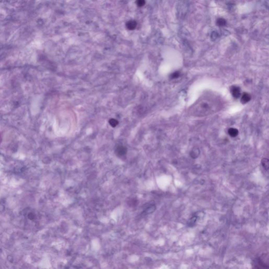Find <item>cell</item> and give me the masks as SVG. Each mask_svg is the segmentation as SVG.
<instances>
[{
	"instance_id": "13",
	"label": "cell",
	"mask_w": 269,
	"mask_h": 269,
	"mask_svg": "<svg viewBox=\"0 0 269 269\" xmlns=\"http://www.w3.org/2000/svg\"><path fill=\"white\" fill-rule=\"evenodd\" d=\"M137 5L139 6H143L145 5V1H143V0H140V1H138L137 2Z\"/></svg>"
},
{
	"instance_id": "2",
	"label": "cell",
	"mask_w": 269,
	"mask_h": 269,
	"mask_svg": "<svg viewBox=\"0 0 269 269\" xmlns=\"http://www.w3.org/2000/svg\"><path fill=\"white\" fill-rule=\"evenodd\" d=\"M268 268L267 264L263 262L262 259L260 258L257 260L254 269H268Z\"/></svg>"
},
{
	"instance_id": "8",
	"label": "cell",
	"mask_w": 269,
	"mask_h": 269,
	"mask_svg": "<svg viewBox=\"0 0 269 269\" xmlns=\"http://www.w3.org/2000/svg\"><path fill=\"white\" fill-rule=\"evenodd\" d=\"M228 134L232 137H236L239 134V131L235 128H230L228 130Z\"/></svg>"
},
{
	"instance_id": "10",
	"label": "cell",
	"mask_w": 269,
	"mask_h": 269,
	"mask_svg": "<svg viewBox=\"0 0 269 269\" xmlns=\"http://www.w3.org/2000/svg\"><path fill=\"white\" fill-rule=\"evenodd\" d=\"M109 124H110V125L112 127H116L118 125V122L117 121L116 119H114V118H112V119H110L109 120Z\"/></svg>"
},
{
	"instance_id": "6",
	"label": "cell",
	"mask_w": 269,
	"mask_h": 269,
	"mask_svg": "<svg viewBox=\"0 0 269 269\" xmlns=\"http://www.w3.org/2000/svg\"><path fill=\"white\" fill-rule=\"evenodd\" d=\"M137 26V23L135 21H129L126 23V27L129 30H134Z\"/></svg>"
},
{
	"instance_id": "7",
	"label": "cell",
	"mask_w": 269,
	"mask_h": 269,
	"mask_svg": "<svg viewBox=\"0 0 269 269\" xmlns=\"http://www.w3.org/2000/svg\"><path fill=\"white\" fill-rule=\"evenodd\" d=\"M250 100H251V96L248 93H244L241 97V101L242 104H244L247 103Z\"/></svg>"
},
{
	"instance_id": "1",
	"label": "cell",
	"mask_w": 269,
	"mask_h": 269,
	"mask_svg": "<svg viewBox=\"0 0 269 269\" xmlns=\"http://www.w3.org/2000/svg\"><path fill=\"white\" fill-rule=\"evenodd\" d=\"M220 101L214 96H205L197 101L190 109V113L194 116H205L216 112L220 107Z\"/></svg>"
},
{
	"instance_id": "12",
	"label": "cell",
	"mask_w": 269,
	"mask_h": 269,
	"mask_svg": "<svg viewBox=\"0 0 269 269\" xmlns=\"http://www.w3.org/2000/svg\"><path fill=\"white\" fill-rule=\"evenodd\" d=\"M179 75H180V73L178 72H176L172 74L171 77V78H173V79L177 78L179 76Z\"/></svg>"
},
{
	"instance_id": "9",
	"label": "cell",
	"mask_w": 269,
	"mask_h": 269,
	"mask_svg": "<svg viewBox=\"0 0 269 269\" xmlns=\"http://www.w3.org/2000/svg\"><path fill=\"white\" fill-rule=\"evenodd\" d=\"M261 163L263 167L266 171H268L269 169V160L267 158H263L261 161Z\"/></svg>"
},
{
	"instance_id": "3",
	"label": "cell",
	"mask_w": 269,
	"mask_h": 269,
	"mask_svg": "<svg viewBox=\"0 0 269 269\" xmlns=\"http://www.w3.org/2000/svg\"><path fill=\"white\" fill-rule=\"evenodd\" d=\"M231 92L232 96L235 98H238L241 95V90L240 88L236 86H233L231 87Z\"/></svg>"
},
{
	"instance_id": "11",
	"label": "cell",
	"mask_w": 269,
	"mask_h": 269,
	"mask_svg": "<svg viewBox=\"0 0 269 269\" xmlns=\"http://www.w3.org/2000/svg\"><path fill=\"white\" fill-rule=\"evenodd\" d=\"M217 24L219 26H223L226 24V21L224 19V18H220L217 20Z\"/></svg>"
},
{
	"instance_id": "5",
	"label": "cell",
	"mask_w": 269,
	"mask_h": 269,
	"mask_svg": "<svg viewBox=\"0 0 269 269\" xmlns=\"http://www.w3.org/2000/svg\"><path fill=\"white\" fill-rule=\"evenodd\" d=\"M200 150L198 147H194L190 152V156L193 159H196L198 158L200 155Z\"/></svg>"
},
{
	"instance_id": "4",
	"label": "cell",
	"mask_w": 269,
	"mask_h": 269,
	"mask_svg": "<svg viewBox=\"0 0 269 269\" xmlns=\"http://www.w3.org/2000/svg\"><path fill=\"white\" fill-rule=\"evenodd\" d=\"M127 152V148L125 147L122 146H118L116 148V150H115V153L116 155H118V156H124L126 154Z\"/></svg>"
}]
</instances>
